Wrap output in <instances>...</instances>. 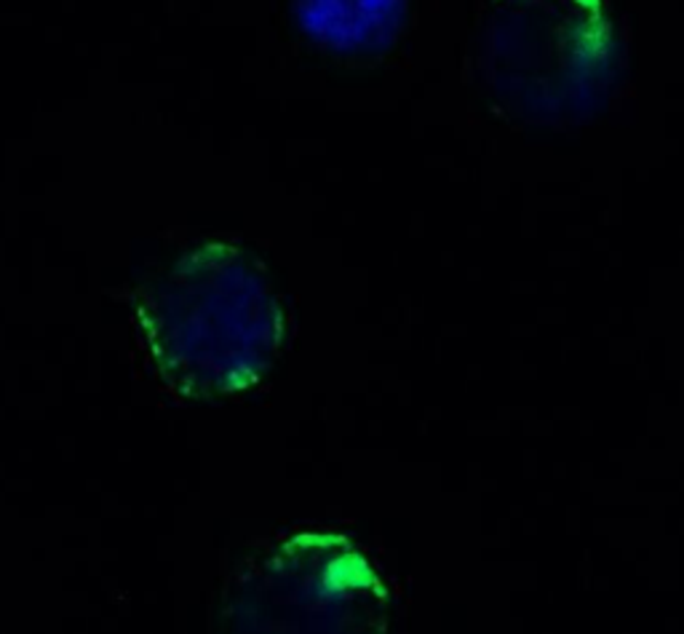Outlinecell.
Listing matches in <instances>:
<instances>
[{
    "label": "cell",
    "instance_id": "obj_1",
    "mask_svg": "<svg viewBox=\"0 0 684 634\" xmlns=\"http://www.w3.org/2000/svg\"><path fill=\"white\" fill-rule=\"evenodd\" d=\"M399 0H300L305 28L329 46L353 48L377 35Z\"/></svg>",
    "mask_w": 684,
    "mask_h": 634
}]
</instances>
